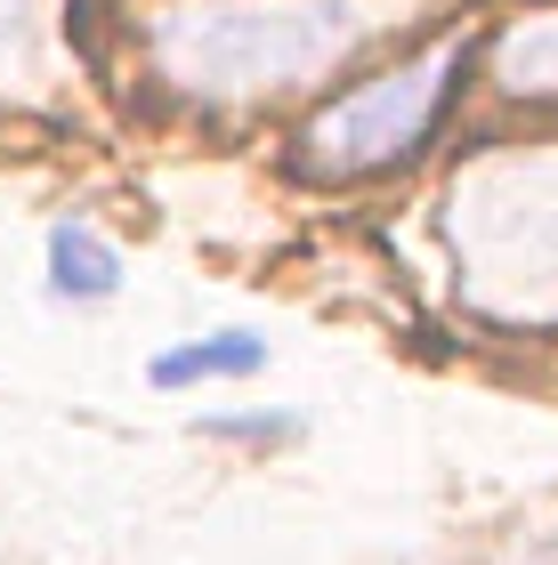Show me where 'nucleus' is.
<instances>
[{
  "mask_svg": "<svg viewBox=\"0 0 558 565\" xmlns=\"http://www.w3.org/2000/svg\"><path fill=\"white\" fill-rule=\"evenodd\" d=\"M219 436H292V420H219Z\"/></svg>",
  "mask_w": 558,
  "mask_h": 565,
  "instance_id": "obj_6",
  "label": "nucleus"
},
{
  "mask_svg": "<svg viewBox=\"0 0 558 565\" xmlns=\"http://www.w3.org/2000/svg\"><path fill=\"white\" fill-rule=\"evenodd\" d=\"M9 24H17V0H0V41H9Z\"/></svg>",
  "mask_w": 558,
  "mask_h": 565,
  "instance_id": "obj_7",
  "label": "nucleus"
},
{
  "mask_svg": "<svg viewBox=\"0 0 558 565\" xmlns=\"http://www.w3.org/2000/svg\"><path fill=\"white\" fill-rule=\"evenodd\" d=\"M494 73H502V89H518V97H558V17L518 24V33L494 49Z\"/></svg>",
  "mask_w": 558,
  "mask_h": 565,
  "instance_id": "obj_5",
  "label": "nucleus"
},
{
  "mask_svg": "<svg viewBox=\"0 0 558 565\" xmlns=\"http://www.w3.org/2000/svg\"><path fill=\"white\" fill-rule=\"evenodd\" d=\"M357 0H211V9H162L155 65L202 97H260L299 89L333 57L365 41Z\"/></svg>",
  "mask_w": 558,
  "mask_h": 565,
  "instance_id": "obj_1",
  "label": "nucleus"
},
{
  "mask_svg": "<svg viewBox=\"0 0 558 565\" xmlns=\"http://www.w3.org/2000/svg\"><path fill=\"white\" fill-rule=\"evenodd\" d=\"M267 372V340L260 331H211V340H179L162 348L155 364H146V380L155 388H202V380H251Z\"/></svg>",
  "mask_w": 558,
  "mask_h": 565,
  "instance_id": "obj_3",
  "label": "nucleus"
},
{
  "mask_svg": "<svg viewBox=\"0 0 558 565\" xmlns=\"http://www.w3.org/2000/svg\"><path fill=\"white\" fill-rule=\"evenodd\" d=\"M49 291L57 299H114L122 291V250L82 218L49 226Z\"/></svg>",
  "mask_w": 558,
  "mask_h": 565,
  "instance_id": "obj_4",
  "label": "nucleus"
},
{
  "mask_svg": "<svg viewBox=\"0 0 558 565\" xmlns=\"http://www.w3.org/2000/svg\"><path fill=\"white\" fill-rule=\"evenodd\" d=\"M453 73H462V49L438 41L429 57L380 73V82H365V89H348L333 114H316L308 162L333 170V178H357V170H389V162H404V153L429 138V121L445 114Z\"/></svg>",
  "mask_w": 558,
  "mask_h": 565,
  "instance_id": "obj_2",
  "label": "nucleus"
}]
</instances>
